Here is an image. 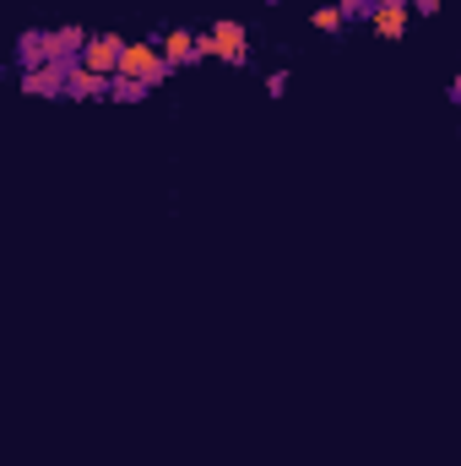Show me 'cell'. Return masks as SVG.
<instances>
[{
	"instance_id": "obj_1",
	"label": "cell",
	"mask_w": 461,
	"mask_h": 466,
	"mask_svg": "<svg viewBox=\"0 0 461 466\" xmlns=\"http://www.w3.org/2000/svg\"><path fill=\"white\" fill-rule=\"evenodd\" d=\"M119 76H136V82H147V87H163V82L174 76V66H169V55H163L158 38H136V44L125 49Z\"/></svg>"
},
{
	"instance_id": "obj_2",
	"label": "cell",
	"mask_w": 461,
	"mask_h": 466,
	"mask_svg": "<svg viewBox=\"0 0 461 466\" xmlns=\"http://www.w3.org/2000/svg\"><path fill=\"white\" fill-rule=\"evenodd\" d=\"M201 44H207V55L223 60V66H250V33H244V22H233V16H218L212 33H201Z\"/></svg>"
},
{
	"instance_id": "obj_3",
	"label": "cell",
	"mask_w": 461,
	"mask_h": 466,
	"mask_svg": "<svg viewBox=\"0 0 461 466\" xmlns=\"http://www.w3.org/2000/svg\"><path fill=\"white\" fill-rule=\"evenodd\" d=\"M82 60H49V66H38V71H22L16 82H22V93L27 98H66V82H71V71H77Z\"/></svg>"
},
{
	"instance_id": "obj_4",
	"label": "cell",
	"mask_w": 461,
	"mask_h": 466,
	"mask_svg": "<svg viewBox=\"0 0 461 466\" xmlns=\"http://www.w3.org/2000/svg\"><path fill=\"white\" fill-rule=\"evenodd\" d=\"M49 60H55V33H49V27H22V33H16V49H11L16 76H22V71H38V66H49Z\"/></svg>"
},
{
	"instance_id": "obj_5",
	"label": "cell",
	"mask_w": 461,
	"mask_h": 466,
	"mask_svg": "<svg viewBox=\"0 0 461 466\" xmlns=\"http://www.w3.org/2000/svg\"><path fill=\"white\" fill-rule=\"evenodd\" d=\"M125 38L119 33H93L87 38V49H82V66L87 71H98V76H119V66H125Z\"/></svg>"
},
{
	"instance_id": "obj_6",
	"label": "cell",
	"mask_w": 461,
	"mask_h": 466,
	"mask_svg": "<svg viewBox=\"0 0 461 466\" xmlns=\"http://www.w3.org/2000/svg\"><path fill=\"white\" fill-rule=\"evenodd\" d=\"M158 44H163V55H169V66H174V71H179V66H201V60H212V55H207V44H201L190 27H169Z\"/></svg>"
},
{
	"instance_id": "obj_7",
	"label": "cell",
	"mask_w": 461,
	"mask_h": 466,
	"mask_svg": "<svg viewBox=\"0 0 461 466\" xmlns=\"http://www.w3.org/2000/svg\"><path fill=\"white\" fill-rule=\"evenodd\" d=\"M109 87H115V76H98V71L77 66L71 82H66V98H109Z\"/></svg>"
},
{
	"instance_id": "obj_8",
	"label": "cell",
	"mask_w": 461,
	"mask_h": 466,
	"mask_svg": "<svg viewBox=\"0 0 461 466\" xmlns=\"http://www.w3.org/2000/svg\"><path fill=\"white\" fill-rule=\"evenodd\" d=\"M407 22H413V11H407V5H374V22H369V27H374L380 38H391V44H396V38L407 33Z\"/></svg>"
},
{
	"instance_id": "obj_9",
	"label": "cell",
	"mask_w": 461,
	"mask_h": 466,
	"mask_svg": "<svg viewBox=\"0 0 461 466\" xmlns=\"http://www.w3.org/2000/svg\"><path fill=\"white\" fill-rule=\"evenodd\" d=\"M82 49H87L82 27H55V60H82Z\"/></svg>"
},
{
	"instance_id": "obj_10",
	"label": "cell",
	"mask_w": 461,
	"mask_h": 466,
	"mask_svg": "<svg viewBox=\"0 0 461 466\" xmlns=\"http://www.w3.org/2000/svg\"><path fill=\"white\" fill-rule=\"evenodd\" d=\"M147 93H152V87H147V82H136V76H115V87H109V98H115V104H141Z\"/></svg>"
},
{
	"instance_id": "obj_11",
	"label": "cell",
	"mask_w": 461,
	"mask_h": 466,
	"mask_svg": "<svg viewBox=\"0 0 461 466\" xmlns=\"http://www.w3.org/2000/svg\"><path fill=\"white\" fill-rule=\"evenodd\" d=\"M310 22H315L321 33H343V27H347V16L337 11V0H332V5H315V11H310Z\"/></svg>"
},
{
	"instance_id": "obj_12",
	"label": "cell",
	"mask_w": 461,
	"mask_h": 466,
	"mask_svg": "<svg viewBox=\"0 0 461 466\" xmlns=\"http://www.w3.org/2000/svg\"><path fill=\"white\" fill-rule=\"evenodd\" d=\"M337 11L347 22H374V0H337Z\"/></svg>"
},
{
	"instance_id": "obj_13",
	"label": "cell",
	"mask_w": 461,
	"mask_h": 466,
	"mask_svg": "<svg viewBox=\"0 0 461 466\" xmlns=\"http://www.w3.org/2000/svg\"><path fill=\"white\" fill-rule=\"evenodd\" d=\"M288 87H293L288 71H271V76H266V98H288Z\"/></svg>"
},
{
	"instance_id": "obj_14",
	"label": "cell",
	"mask_w": 461,
	"mask_h": 466,
	"mask_svg": "<svg viewBox=\"0 0 461 466\" xmlns=\"http://www.w3.org/2000/svg\"><path fill=\"white\" fill-rule=\"evenodd\" d=\"M440 5H446V0H413V16H435Z\"/></svg>"
},
{
	"instance_id": "obj_15",
	"label": "cell",
	"mask_w": 461,
	"mask_h": 466,
	"mask_svg": "<svg viewBox=\"0 0 461 466\" xmlns=\"http://www.w3.org/2000/svg\"><path fill=\"white\" fill-rule=\"evenodd\" d=\"M446 98H451V104L461 109V76H451V87H446Z\"/></svg>"
},
{
	"instance_id": "obj_16",
	"label": "cell",
	"mask_w": 461,
	"mask_h": 466,
	"mask_svg": "<svg viewBox=\"0 0 461 466\" xmlns=\"http://www.w3.org/2000/svg\"><path fill=\"white\" fill-rule=\"evenodd\" d=\"M374 5H407V11H413V0H374Z\"/></svg>"
},
{
	"instance_id": "obj_17",
	"label": "cell",
	"mask_w": 461,
	"mask_h": 466,
	"mask_svg": "<svg viewBox=\"0 0 461 466\" xmlns=\"http://www.w3.org/2000/svg\"><path fill=\"white\" fill-rule=\"evenodd\" d=\"M266 5H282V0H266Z\"/></svg>"
}]
</instances>
